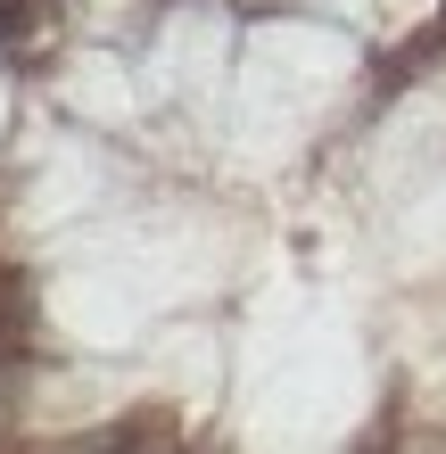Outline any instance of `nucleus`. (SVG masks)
Instances as JSON below:
<instances>
[{
    "label": "nucleus",
    "mask_w": 446,
    "mask_h": 454,
    "mask_svg": "<svg viewBox=\"0 0 446 454\" xmlns=\"http://www.w3.org/2000/svg\"><path fill=\"white\" fill-rule=\"evenodd\" d=\"M25 25H34V0H0V50L25 42Z\"/></svg>",
    "instance_id": "2"
},
{
    "label": "nucleus",
    "mask_w": 446,
    "mask_h": 454,
    "mask_svg": "<svg viewBox=\"0 0 446 454\" xmlns=\"http://www.w3.org/2000/svg\"><path fill=\"white\" fill-rule=\"evenodd\" d=\"M157 446H174V413L166 405H149L133 421H108V430H83L67 446H42V454H157Z\"/></svg>",
    "instance_id": "1"
}]
</instances>
